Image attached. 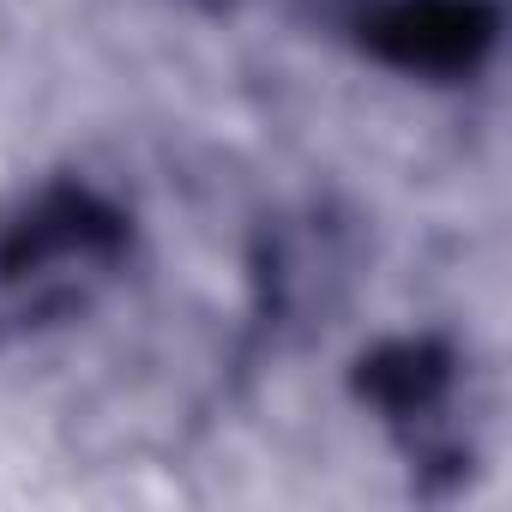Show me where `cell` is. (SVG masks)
I'll use <instances>...</instances> for the list:
<instances>
[{
  "mask_svg": "<svg viewBox=\"0 0 512 512\" xmlns=\"http://www.w3.org/2000/svg\"><path fill=\"white\" fill-rule=\"evenodd\" d=\"M127 247V217L91 187H49L0 229V290L67 302L85 278H103Z\"/></svg>",
  "mask_w": 512,
  "mask_h": 512,
  "instance_id": "6da1fadb",
  "label": "cell"
},
{
  "mask_svg": "<svg viewBox=\"0 0 512 512\" xmlns=\"http://www.w3.org/2000/svg\"><path fill=\"white\" fill-rule=\"evenodd\" d=\"M500 37L488 0H368L356 13V43L416 79H470Z\"/></svg>",
  "mask_w": 512,
  "mask_h": 512,
  "instance_id": "7a4b0ae2",
  "label": "cell"
},
{
  "mask_svg": "<svg viewBox=\"0 0 512 512\" xmlns=\"http://www.w3.org/2000/svg\"><path fill=\"white\" fill-rule=\"evenodd\" d=\"M362 398L374 410H386L392 422L404 416H422L446 398L452 386V356L428 338H398V344H380L374 356H362V374H356Z\"/></svg>",
  "mask_w": 512,
  "mask_h": 512,
  "instance_id": "3957f363",
  "label": "cell"
}]
</instances>
